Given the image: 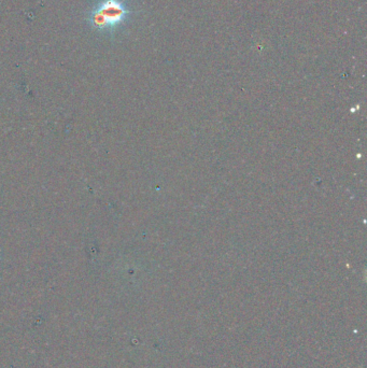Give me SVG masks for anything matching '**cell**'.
I'll return each instance as SVG.
<instances>
[{
  "label": "cell",
  "mask_w": 367,
  "mask_h": 368,
  "mask_svg": "<svg viewBox=\"0 0 367 368\" xmlns=\"http://www.w3.org/2000/svg\"><path fill=\"white\" fill-rule=\"evenodd\" d=\"M134 13L126 0H99L88 12L87 21L95 30L115 34Z\"/></svg>",
  "instance_id": "1"
}]
</instances>
